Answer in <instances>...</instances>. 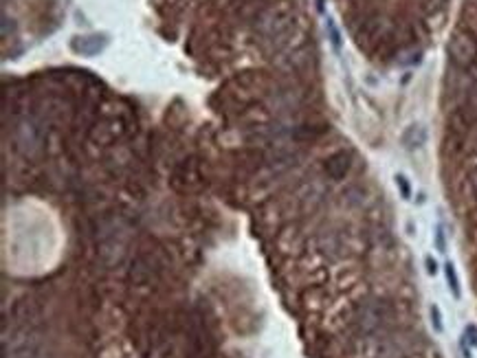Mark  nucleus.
<instances>
[{"mask_svg": "<svg viewBox=\"0 0 477 358\" xmlns=\"http://www.w3.org/2000/svg\"><path fill=\"white\" fill-rule=\"evenodd\" d=\"M431 319H433V327L438 332H442V317H440V310L436 306H431Z\"/></svg>", "mask_w": 477, "mask_h": 358, "instance_id": "obj_12", "label": "nucleus"}, {"mask_svg": "<svg viewBox=\"0 0 477 358\" xmlns=\"http://www.w3.org/2000/svg\"><path fill=\"white\" fill-rule=\"evenodd\" d=\"M444 275H446V281H449V288L451 293L455 297H460V281H457V275H455V268H453V264H446L444 266Z\"/></svg>", "mask_w": 477, "mask_h": 358, "instance_id": "obj_7", "label": "nucleus"}, {"mask_svg": "<svg viewBox=\"0 0 477 358\" xmlns=\"http://www.w3.org/2000/svg\"><path fill=\"white\" fill-rule=\"evenodd\" d=\"M446 53H449L451 62L460 68H468V66L475 64L477 59V40L473 33L464 31V29H457V31L451 33L449 44H446Z\"/></svg>", "mask_w": 477, "mask_h": 358, "instance_id": "obj_3", "label": "nucleus"}, {"mask_svg": "<svg viewBox=\"0 0 477 358\" xmlns=\"http://www.w3.org/2000/svg\"><path fill=\"white\" fill-rule=\"evenodd\" d=\"M470 187H473V191H475V196H477V165L470 169Z\"/></svg>", "mask_w": 477, "mask_h": 358, "instance_id": "obj_14", "label": "nucleus"}, {"mask_svg": "<svg viewBox=\"0 0 477 358\" xmlns=\"http://www.w3.org/2000/svg\"><path fill=\"white\" fill-rule=\"evenodd\" d=\"M108 44V35L104 33H90V35H77L73 38V51L80 53V55H97L101 53Z\"/></svg>", "mask_w": 477, "mask_h": 358, "instance_id": "obj_5", "label": "nucleus"}, {"mask_svg": "<svg viewBox=\"0 0 477 358\" xmlns=\"http://www.w3.org/2000/svg\"><path fill=\"white\" fill-rule=\"evenodd\" d=\"M293 14L286 7H270L262 11L255 22V33L264 44L277 48L284 44V38L293 31Z\"/></svg>", "mask_w": 477, "mask_h": 358, "instance_id": "obj_2", "label": "nucleus"}, {"mask_svg": "<svg viewBox=\"0 0 477 358\" xmlns=\"http://www.w3.org/2000/svg\"><path fill=\"white\" fill-rule=\"evenodd\" d=\"M422 3H425L427 11H440L446 3H449V0H422Z\"/></svg>", "mask_w": 477, "mask_h": 358, "instance_id": "obj_10", "label": "nucleus"}, {"mask_svg": "<svg viewBox=\"0 0 477 358\" xmlns=\"http://www.w3.org/2000/svg\"><path fill=\"white\" fill-rule=\"evenodd\" d=\"M436 246H438V251H440V253H444V251H446V240H444V231H442V227H438V229H436Z\"/></svg>", "mask_w": 477, "mask_h": 358, "instance_id": "obj_11", "label": "nucleus"}, {"mask_svg": "<svg viewBox=\"0 0 477 358\" xmlns=\"http://www.w3.org/2000/svg\"><path fill=\"white\" fill-rule=\"evenodd\" d=\"M396 185H398V189H400V193H402V198H412V185H409V180L404 178L402 174H398L396 176Z\"/></svg>", "mask_w": 477, "mask_h": 358, "instance_id": "obj_9", "label": "nucleus"}, {"mask_svg": "<svg viewBox=\"0 0 477 358\" xmlns=\"http://www.w3.org/2000/svg\"><path fill=\"white\" fill-rule=\"evenodd\" d=\"M394 317V310L387 301L378 299H367L354 306L352 317H350V325L359 336H372L383 327L387 321Z\"/></svg>", "mask_w": 477, "mask_h": 358, "instance_id": "obj_1", "label": "nucleus"}, {"mask_svg": "<svg viewBox=\"0 0 477 358\" xmlns=\"http://www.w3.org/2000/svg\"><path fill=\"white\" fill-rule=\"evenodd\" d=\"M325 27H328V33H330L332 46H334L336 51H339V48H341V35H339V29H336V24L332 22V20H328V24H325Z\"/></svg>", "mask_w": 477, "mask_h": 358, "instance_id": "obj_8", "label": "nucleus"}, {"mask_svg": "<svg viewBox=\"0 0 477 358\" xmlns=\"http://www.w3.org/2000/svg\"><path fill=\"white\" fill-rule=\"evenodd\" d=\"M427 266H429V272H431V275H436V262H433V259L431 257H427Z\"/></svg>", "mask_w": 477, "mask_h": 358, "instance_id": "obj_15", "label": "nucleus"}, {"mask_svg": "<svg viewBox=\"0 0 477 358\" xmlns=\"http://www.w3.org/2000/svg\"><path fill=\"white\" fill-rule=\"evenodd\" d=\"M402 143L407 145L409 150H418L422 148V145L427 143V130H425V125H420V123H412L404 130V134H402Z\"/></svg>", "mask_w": 477, "mask_h": 358, "instance_id": "obj_6", "label": "nucleus"}, {"mask_svg": "<svg viewBox=\"0 0 477 358\" xmlns=\"http://www.w3.org/2000/svg\"><path fill=\"white\" fill-rule=\"evenodd\" d=\"M466 338L473 347H477V325H473V323L466 325Z\"/></svg>", "mask_w": 477, "mask_h": 358, "instance_id": "obj_13", "label": "nucleus"}, {"mask_svg": "<svg viewBox=\"0 0 477 358\" xmlns=\"http://www.w3.org/2000/svg\"><path fill=\"white\" fill-rule=\"evenodd\" d=\"M350 167H352V154L346 150H339V152H334V154H330L323 163L325 174H328L332 180H343L350 174Z\"/></svg>", "mask_w": 477, "mask_h": 358, "instance_id": "obj_4", "label": "nucleus"}]
</instances>
